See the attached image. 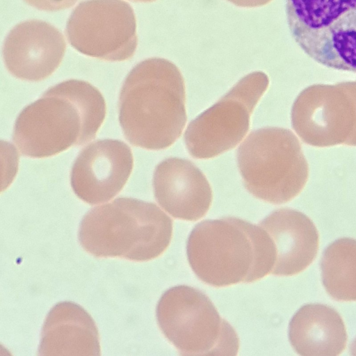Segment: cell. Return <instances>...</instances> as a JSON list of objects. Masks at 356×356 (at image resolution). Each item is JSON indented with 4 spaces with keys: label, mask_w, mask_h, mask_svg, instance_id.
<instances>
[{
    "label": "cell",
    "mask_w": 356,
    "mask_h": 356,
    "mask_svg": "<svg viewBox=\"0 0 356 356\" xmlns=\"http://www.w3.org/2000/svg\"><path fill=\"white\" fill-rule=\"evenodd\" d=\"M291 123L309 145L356 146V102L350 82L304 89L293 104Z\"/></svg>",
    "instance_id": "cell-10"
},
{
    "label": "cell",
    "mask_w": 356,
    "mask_h": 356,
    "mask_svg": "<svg viewBox=\"0 0 356 356\" xmlns=\"http://www.w3.org/2000/svg\"><path fill=\"white\" fill-rule=\"evenodd\" d=\"M131 1H138V2H151V1H156V0H131Z\"/></svg>",
    "instance_id": "cell-21"
},
{
    "label": "cell",
    "mask_w": 356,
    "mask_h": 356,
    "mask_svg": "<svg viewBox=\"0 0 356 356\" xmlns=\"http://www.w3.org/2000/svg\"><path fill=\"white\" fill-rule=\"evenodd\" d=\"M66 44L54 26L37 19L15 26L7 35L3 57L8 72L24 81H42L60 65Z\"/></svg>",
    "instance_id": "cell-12"
},
{
    "label": "cell",
    "mask_w": 356,
    "mask_h": 356,
    "mask_svg": "<svg viewBox=\"0 0 356 356\" xmlns=\"http://www.w3.org/2000/svg\"><path fill=\"white\" fill-rule=\"evenodd\" d=\"M29 5L46 11H57L69 8L78 0H24Z\"/></svg>",
    "instance_id": "cell-18"
},
{
    "label": "cell",
    "mask_w": 356,
    "mask_h": 356,
    "mask_svg": "<svg viewBox=\"0 0 356 356\" xmlns=\"http://www.w3.org/2000/svg\"><path fill=\"white\" fill-rule=\"evenodd\" d=\"M156 318L164 336L181 355H236L239 340L210 299L194 287L170 288L161 297Z\"/></svg>",
    "instance_id": "cell-6"
},
{
    "label": "cell",
    "mask_w": 356,
    "mask_h": 356,
    "mask_svg": "<svg viewBox=\"0 0 356 356\" xmlns=\"http://www.w3.org/2000/svg\"><path fill=\"white\" fill-rule=\"evenodd\" d=\"M154 197L159 205L175 218L196 221L209 211L212 190L202 171L184 159L168 158L155 168Z\"/></svg>",
    "instance_id": "cell-13"
},
{
    "label": "cell",
    "mask_w": 356,
    "mask_h": 356,
    "mask_svg": "<svg viewBox=\"0 0 356 356\" xmlns=\"http://www.w3.org/2000/svg\"><path fill=\"white\" fill-rule=\"evenodd\" d=\"M172 235V220L157 205L119 197L91 209L79 230L83 248L96 257L149 261L161 255Z\"/></svg>",
    "instance_id": "cell-4"
},
{
    "label": "cell",
    "mask_w": 356,
    "mask_h": 356,
    "mask_svg": "<svg viewBox=\"0 0 356 356\" xmlns=\"http://www.w3.org/2000/svg\"><path fill=\"white\" fill-rule=\"evenodd\" d=\"M237 161L246 189L255 197L274 204L296 197L309 176L298 138L284 128L252 131L237 150Z\"/></svg>",
    "instance_id": "cell-5"
},
{
    "label": "cell",
    "mask_w": 356,
    "mask_h": 356,
    "mask_svg": "<svg viewBox=\"0 0 356 356\" xmlns=\"http://www.w3.org/2000/svg\"><path fill=\"white\" fill-rule=\"evenodd\" d=\"M268 83L265 73L252 72L191 121L184 136L191 156L211 159L235 147L249 130L250 115Z\"/></svg>",
    "instance_id": "cell-8"
},
{
    "label": "cell",
    "mask_w": 356,
    "mask_h": 356,
    "mask_svg": "<svg viewBox=\"0 0 356 356\" xmlns=\"http://www.w3.org/2000/svg\"><path fill=\"white\" fill-rule=\"evenodd\" d=\"M259 226L268 234L275 250L271 274H298L315 259L318 250V233L312 220L302 212L279 209L264 219Z\"/></svg>",
    "instance_id": "cell-14"
},
{
    "label": "cell",
    "mask_w": 356,
    "mask_h": 356,
    "mask_svg": "<svg viewBox=\"0 0 356 356\" xmlns=\"http://www.w3.org/2000/svg\"><path fill=\"white\" fill-rule=\"evenodd\" d=\"M350 354L356 355V339L353 341L350 347Z\"/></svg>",
    "instance_id": "cell-20"
},
{
    "label": "cell",
    "mask_w": 356,
    "mask_h": 356,
    "mask_svg": "<svg viewBox=\"0 0 356 356\" xmlns=\"http://www.w3.org/2000/svg\"><path fill=\"white\" fill-rule=\"evenodd\" d=\"M291 34L330 68L356 72V0H286Z\"/></svg>",
    "instance_id": "cell-7"
},
{
    "label": "cell",
    "mask_w": 356,
    "mask_h": 356,
    "mask_svg": "<svg viewBox=\"0 0 356 356\" xmlns=\"http://www.w3.org/2000/svg\"><path fill=\"white\" fill-rule=\"evenodd\" d=\"M235 6L244 8H254L266 5L271 0H227Z\"/></svg>",
    "instance_id": "cell-19"
},
{
    "label": "cell",
    "mask_w": 356,
    "mask_h": 356,
    "mask_svg": "<svg viewBox=\"0 0 356 356\" xmlns=\"http://www.w3.org/2000/svg\"><path fill=\"white\" fill-rule=\"evenodd\" d=\"M186 250L197 277L215 287L257 281L271 274L275 261V247L265 229L234 217L196 225Z\"/></svg>",
    "instance_id": "cell-3"
},
{
    "label": "cell",
    "mask_w": 356,
    "mask_h": 356,
    "mask_svg": "<svg viewBox=\"0 0 356 356\" xmlns=\"http://www.w3.org/2000/svg\"><path fill=\"white\" fill-rule=\"evenodd\" d=\"M66 35L80 53L109 61L130 59L138 42L134 10L122 0L81 2L68 19Z\"/></svg>",
    "instance_id": "cell-9"
},
{
    "label": "cell",
    "mask_w": 356,
    "mask_h": 356,
    "mask_svg": "<svg viewBox=\"0 0 356 356\" xmlns=\"http://www.w3.org/2000/svg\"><path fill=\"white\" fill-rule=\"evenodd\" d=\"M99 336L91 316L71 302L56 305L41 334L39 355H100Z\"/></svg>",
    "instance_id": "cell-15"
},
{
    "label": "cell",
    "mask_w": 356,
    "mask_h": 356,
    "mask_svg": "<svg viewBox=\"0 0 356 356\" xmlns=\"http://www.w3.org/2000/svg\"><path fill=\"white\" fill-rule=\"evenodd\" d=\"M106 111L104 98L97 88L81 80L65 81L22 111L13 140L24 156H52L95 138Z\"/></svg>",
    "instance_id": "cell-1"
},
{
    "label": "cell",
    "mask_w": 356,
    "mask_h": 356,
    "mask_svg": "<svg viewBox=\"0 0 356 356\" xmlns=\"http://www.w3.org/2000/svg\"><path fill=\"white\" fill-rule=\"evenodd\" d=\"M134 166L130 147L115 139L98 140L76 157L70 174L76 196L90 204L108 202L128 181Z\"/></svg>",
    "instance_id": "cell-11"
},
{
    "label": "cell",
    "mask_w": 356,
    "mask_h": 356,
    "mask_svg": "<svg viewBox=\"0 0 356 356\" xmlns=\"http://www.w3.org/2000/svg\"><path fill=\"white\" fill-rule=\"evenodd\" d=\"M323 286L331 298L356 301V240L339 238L325 250L321 262Z\"/></svg>",
    "instance_id": "cell-17"
},
{
    "label": "cell",
    "mask_w": 356,
    "mask_h": 356,
    "mask_svg": "<svg viewBox=\"0 0 356 356\" xmlns=\"http://www.w3.org/2000/svg\"><path fill=\"white\" fill-rule=\"evenodd\" d=\"M289 338L300 355L336 356L345 349L347 334L343 321L334 309L323 304H309L293 316Z\"/></svg>",
    "instance_id": "cell-16"
},
{
    "label": "cell",
    "mask_w": 356,
    "mask_h": 356,
    "mask_svg": "<svg viewBox=\"0 0 356 356\" xmlns=\"http://www.w3.org/2000/svg\"><path fill=\"white\" fill-rule=\"evenodd\" d=\"M185 85L178 67L161 58L146 59L127 75L119 98L126 139L146 149L171 146L186 122Z\"/></svg>",
    "instance_id": "cell-2"
}]
</instances>
